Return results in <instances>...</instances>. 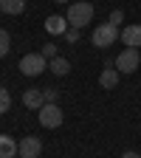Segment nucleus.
<instances>
[{
    "instance_id": "nucleus-1",
    "label": "nucleus",
    "mask_w": 141,
    "mask_h": 158,
    "mask_svg": "<svg viewBox=\"0 0 141 158\" xmlns=\"http://www.w3.org/2000/svg\"><path fill=\"white\" fill-rule=\"evenodd\" d=\"M65 20H68V26H71V28H85V26L90 23V20H93V6L88 3V0L71 3V6H68Z\"/></svg>"
},
{
    "instance_id": "nucleus-2",
    "label": "nucleus",
    "mask_w": 141,
    "mask_h": 158,
    "mask_svg": "<svg viewBox=\"0 0 141 158\" xmlns=\"http://www.w3.org/2000/svg\"><path fill=\"white\" fill-rule=\"evenodd\" d=\"M20 73H26V76H39L45 68H48V59L39 54V51H34V54H26L23 59H20Z\"/></svg>"
},
{
    "instance_id": "nucleus-3",
    "label": "nucleus",
    "mask_w": 141,
    "mask_h": 158,
    "mask_svg": "<svg viewBox=\"0 0 141 158\" xmlns=\"http://www.w3.org/2000/svg\"><path fill=\"white\" fill-rule=\"evenodd\" d=\"M118 34H122V31H118L116 26H110V23H102V26H96L93 28V45L96 48H107V45H113L116 43V40H118Z\"/></svg>"
},
{
    "instance_id": "nucleus-4",
    "label": "nucleus",
    "mask_w": 141,
    "mask_h": 158,
    "mask_svg": "<svg viewBox=\"0 0 141 158\" xmlns=\"http://www.w3.org/2000/svg\"><path fill=\"white\" fill-rule=\"evenodd\" d=\"M116 68H118V73H135L138 71V65H141V56H138V48H124L122 54H118L116 59Z\"/></svg>"
},
{
    "instance_id": "nucleus-5",
    "label": "nucleus",
    "mask_w": 141,
    "mask_h": 158,
    "mask_svg": "<svg viewBox=\"0 0 141 158\" xmlns=\"http://www.w3.org/2000/svg\"><path fill=\"white\" fill-rule=\"evenodd\" d=\"M37 116H39V124L45 130H56L62 124V110H59V105H43L37 110Z\"/></svg>"
},
{
    "instance_id": "nucleus-6",
    "label": "nucleus",
    "mask_w": 141,
    "mask_h": 158,
    "mask_svg": "<svg viewBox=\"0 0 141 158\" xmlns=\"http://www.w3.org/2000/svg\"><path fill=\"white\" fill-rule=\"evenodd\" d=\"M39 152H43V141H39L37 135L20 138V158H37Z\"/></svg>"
},
{
    "instance_id": "nucleus-7",
    "label": "nucleus",
    "mask_w": 141,
    "mask_h": 158,
    "mask_svg": "<svg viewBox=\"0 0 141 158\" xmlns=\"http://www.w3.org/2000/svg\"><path fill=\"white\" fill-rule=\"evenodd\" d=\"M118 76H122V73H118L116 62H107V65H105V71L99 73V85H102L105 90H113V88L118 85Z\"/></svg>"
},
{
    "instance_id": "nucleus-8",
    "label": "nucleus",
    "mask_w": 141,
    "mask_h": 158,
    "mask_svg": "<svg viewBox=\"0 0 141 158\" xmlns=\"http://www.w3.org/2000/svg\"><path fill=\"white\" fill-rule=\"evenodd\" d=\"M23 105H26L28 110H39V107L45 105L43 88H28V90H23Z\"/></svg>"
},
{
    "instance_id": "nucleus-9",
    "label": "nucleus",
    "mask_w": 141,
    "mask_h": 158,
    "mask_svg": "<svg viewBox=\"0 0 141 158\" xmlns=\"http://www.w3.org/2000/svg\"><path fill=\"white\" fill-rule=\"evenodd\" d=\"M118 37L127 48H141V26H124Z\"/></svg>"
},
{
    "instance_id": "nucleus-10",
    "label": "nucleus",
    "mask_w": 141,
    "mask_h": 158,
    "mask_svg": "<svg viewBox=\"0 0 141 158\" xmlns=\"http://www.w3.org/2000/svg\"><path fill=\"white\" fill-rule=\"evenodd\" d=\"M17 152H20V141H14L6 133H0V158H14Z\"/></svg>"
},
{
    "instance_id": "nucleus-11",
    "label": "nucleus",
    "mask_w": 141,
    "mask_h": 158,
    "mask_svg": "<svg viewBox=\"0 0 141 158\" xmlns=\"http://www.w3.org/2000/svg\"><path fill=\"white\" fill-rule=\"evenodd\" d=\"M48 71L54 76H68L71 73V62L65 56H54V59H48Z\"/></svg>"
},
{
    "instance_id": "nucleus-12",
    "label": "nucleus",
    "mask_w": 141,
    "mask_h": 158,
    "mask_svg": "<svg viewBox=\"0 0 141 158\" xmlns=\"http://www.w3.org/2000/svg\"><path fill=\"white\" fill-rule=\"evenodd\" d=\"M45 28H48L51 34H65L71 26H68V20H65V17H56V14H51V17L45 20Z\"/></svg>"
},
{
    "instance_id": "nucleus-13",
    "label": "nucleus",
    "mask_w": 141,
    "mask_h": 158,
    "mask_svg": "<svg viewBox=\"0 0 141 158\" xmlns=\"http://www.w3.org/2000/svg\"><path fill=\"white\" fill-rule=\"evenodd\" d=\"M26 0H0V11L3 14H23Z\"/></svg>"
},
{
    "instance_id": "nucleus-14",
    "label": "nucleus",
    "mask_w": 141,
    "mask_h": 158,
    "mask_svg": "<svg viewBox=\"0 0 141 158\" xmlns=\"http://www.w3.org/2000/svg\"><path fill=\"white\" fill-rule=\"evenodd\" d=\"M9 48H11V37H9V31L0 28V56H6Z\"/></svg>"
},
{
    "instance_id": "nucleus-15",
    "label": "nucleus",
    "mask_w": 141,
    "mask_h": 158,
    "mask_svg": "<svg viewBox=\"0 0 141 158\" xmlns=\"http://www.w3.org/2000/svg\"><path fill=\"white\" fill-rule=\"evenodd\" d=\"M9 107H11V96H9L6 88H0V116L9 113Z\"/></svg>"
},
{
    "instance_id": "nucleus-16",
    "label": "nucleus",
    "mask_w": 141,
    "mask_h": 158,
    "mask_svg": "<svg viewBox=\"0 0 141 158\" xmlns=\"http://www.w3.org/2000/svg\"><path fill=\"white\" fill-rule=\"evenodd\" d=\"M43 96H45V105H56L59 102V90H54V88H43Z\"/></svg>"
},
{
    "instance_id": "nucleus-17",
    "label": "nucleus",
    "mask_w": 141,
    "mask_h": 158,
    "mask_svg": "<svg viewBox=\"0 0 141 158\" xmlns=\"http://www.w3.org/2000/svg\"><path fill=\"white\" fill-rule=\"evenodd\" d=\"M107 23H110V26H116V28H118V26H122V23H124V11H122V9H116V11H113V14H110V20H107Z\"/></svg>"
},
{
    "instance_id": "nucleus-18",
    "label": "nucleus",
    "mask_w": 141,
    "mask_h": 158,
    "mask_svg": "<svg viewBox=\"0 0 141 158\" xmlns=\"http://www.w3.org/2000/svg\"><path fill=\"white\" fill-rule=\"evenodd\" d=\"M39 54H43L45 59H54V56H59V54H56V45H51V43H48V45H43V51H39Z\"/></svg>"
},
{
    "instance_id": "nucleus-19",
    "label": "nucleus",
    "mask_w": 141,
    "mask_h": 158,
    "mask_svg": "<svg viewBox=\"0 0 141 158\" xmlns=\"http://www.w3.org/2000/svg\"><path fill=\"white\" fill-rule=\"evenodd\" d=\"M65 40H68V43H76V40H79V28H68L65 31Z\"/></svg>"
},
{
    "instance_id": "nucleus-20",
    "label": "nucleus",
    "mask_w": 141,
    "mask_h": 158,
    "mask_svg": "<svg viewBox=\"0 0 141 158\" xmlns=\"http://www.w3.org/2000/svg\"><path fill=\"white\" fill-rule=\"evenodd\" d=\"M122 158H141V155H138V152H133V150H127V152H124Z\"/></svg>"
},
{
    "instance_id": "nucleus-21",
    "label": "nucleus",
    "mask_w": 141,
    "mask_h": 158,
    "mask_svg": "<svg viewBox=\"0 0 141 158\" xmlns=\"http://www.w3.org/2000/svg\"><path fill=\"white\" fill-rule=\"evenodd\" d=\"M56 3H68V0H56Z\"/></svg>"
}]
</instances>
